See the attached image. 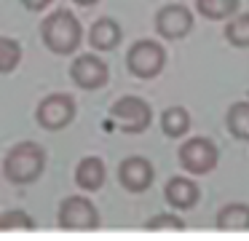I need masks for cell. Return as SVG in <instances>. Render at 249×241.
I'll list each match as a JSON object with an SVG mask.
<instances>
[{"mask_svg":"<svg viewBox=\"0 0 249 241\" xmlns=\"http://www.w3.org/2000/svg\"><path fill=\"white\" fill-rule=\"evenodd\" d=\"M70 78L78 89L83 91H97L102 86H107L110 80V67L102 56H94V54H81V56L72 59L70 64Z\"/></svg>","mask_w":249,"mask_h":241,"instance_id":"obj_8","label":"cell"},{"mask_svg":"<svg viewBox=\"0 0 249 241\" xmlns=\"http://www.w3.org/2000/svg\"><path fill=\"white\" fill-rule=\"evenodd\" d=\"M75 3H78V5H94L97 0H75Z\"/></svg>","mask_w":249,"mask_h":241,"instance_id":"obj_23","label":"cell"},{"mask_svg":"<svg viewBox=\"0 0 249 241\" xmlns=\"http://www.w3.org/2000/svg\"><path fill=\"white\" fill-rule=\"evenodd\" d=\"M46 171V150L38 142H17L6 153L3 177L11 185H33Z\"/></svg>","mask_w":249,"mask_h":241,"instance_id":"obj_1","label":"cell"},{"mask_svg":"<svg viewBox=\"0 0 249 241\" xmlns=\"http://www.w3.org/2000/svg\"><path fill=\"white\" fill-rule=\"evenodd\" d=\"M56 222L62 230H97L99 228V212L86 196H67L59 204Z\"/></svg>","mask_w":249,"mask_h":241,"instance_id":"obj_4","label":"cell"},{"mask_svg":"<svg viewBox=\"0 0 249 241\" xmlns=\"http://www.w3.org/2000/svg\"><path fill=\"white\" fill-rule=\"evenodd\" d=\"M89 43H91V48H97V51H113L115 46L121 43V24L115 19H110V16H102V19H97L91 24V30H89Z\"/></svg>","mask_w":249,"mask_h":241,"instance_id":"obj_13","label":"cell"},{"mask_svg":"<svg viewBox=\"0 0 249 241\" xmlns=\"http://www.w3.org/2000/svg\"><path fill=\"white\" fill-rule=\"evenodd\" d=\"M22 62V43L14 37H0V73H14Z\"/></svg>","mask_w":249,"mask_h":241,"instance_id":"obj_19","label":"cell"},{"mask_svg":"<svg viewBox=\"0 0 249 241\" xmlns=\"http://www.w3.org/2000/svg\"><path fill=\"white\" fill-rule=\"evenodd\" d=\"M156 30L166 40H179L193 30V14H190L188 5L169 3L156 14Z\"/></svg>","mask_w":249,"mask_h":241,"instance_id":"obj_9","label":"cell"},{"mask_svg":"<svg viewBox=\"0 0 249 241\" xmlns=\"http://www.w3.org/2000/svg\"><path fill=\"white\" fill-rule=\"evenodd\" d=\"M225 37L236 48H249V14H233L225 24Z\"/></svg>","mask_w":249,"mask_h":241,"instance_id":"obj_18","label":"cell"},{"mask_svg":"<svg viewBox=\"0 0 249 241\" xmlns=\"http://www.w3.org/2000/svg\"><path fill=\"white\" fill-rule=\"evenodd\" d=\"M238 8H241V0H196V11L212 21L231 19L233 14H238Z\"/></svg>","mask_w":249,"mask_h":241,"instance_id":"obj_17","label":"cell"},{"mask_svg":"<svg viewBox=\"0 0 249 241\" xmlns=\"http://www.w3.org/2000/svg\"><path fill=\"white\" fill-rule=\"evenodd\" d=\"M163 198H166L169 206L174 209H193L201 198V190L193 180L188 177H172L163 187Z\"/></svg>","mask_w":249,"mask_h":241,"instance_id":"obj_11","label":"cell"},{"mask_svg":"<svg viewBox=\"0 0 249 241\" xmlns=\"http://www.w3.org/2000/svg\"><path fill=\"white\" fill-rule=\"evenodd\" d=\"M156 180V169L147 158L142 155H129V158L121 161L118 166V182L126 187L129 193H145L147 187Z\"/></svg>","mask_w":249,"mask_h":241,"instance_id":"obj_10","label":"cell"},{"mask_svg":"<svg viewBox=\"0 0 249 241\" xmlns=\"http://www.w3.org/2000/svg\"><path fill=\"white\" fill-rule=\"evenodd\" d=\"M228 131L241 142H249V102H236L225 112Z\"/></svg>","mask_w":249,"mask_h":241,"instance_id":"obj_16","label":"cell"},{"mask_svg":"<svg viewBox=\"0 0 249 241\" xmlns=\"http://www.w3.org/2000/svg\"><path fill=\"white\" fill-rule=\"evenodd\" d=\"M40 37H43V46L49 51L59 54V56H70L83 43V27L75 19V14H70L67 8H59L43 19Z\"/></svg>","mask_w":249,"mask_h":241,"instance_id":"obj_2","label":"cell"},{"mask_svg":"<svg viewBox=\"0 0 249 241\" xmlns=\"http://www.w3.org/2000/svg\"><path fill=\"white\" fill-rule=\"evenodd\" d=\"M105 177H107V169H105L102 158L97 155H86V158L78 161L75 166V185L86 193H94L105 185Z\"/></svg>","mask_w":249,"mask_h":241,"instance_id":"obj_12","label":"cell"},{"mask_svg":"<svg viewBox=\"0 0 249 241\" xmlns=\"http://www.w3.org/2000/svg\"><path fill=\"white\" fill-rule=\"evenodd\" d=\"M49 3L51 0H22V5L27 11H43V8H49Z\"/></svg>","mask_w":249,"mask_h":241,"instance_id":"obj_22","label":"cell"},{"mask_svg":"<svg viewBox=\"0 0 249 241\" xmlns=\"http://www.w3.org/2000/svg\"><path fill=\"white\" fill-rule=\"evenodd\" d=\"M214 222L220 230H249V206L247 204H228L217 212Z\"/></svg>","mask_w":249,"mask_h":241,"instance_id":"obj_15","label":"cell"},{"mask_svg":"<svg viewBox=\"0 0 249 241\" xmlns=\"http://www.w3.org/2000/svg\"><path fill=\"white\" fill-rule=\"evenodd\" d=\"M35 220L22 209H8L0 214V230H33Z\"/></svg>","mask_w":249,"mask_h":241,"instance_id":"obj_20","label":"cell"},{"mask_svg":"<svg viewBox=\"0 0 249 241\" xmlns=\"http://www.w3.org/2000/svg\"><path fill=\"white\" fill-rule=\"evenodd\" d=\"M179 164L190 174H209L220 164V150L209 137H193L179 145Z\"/></svg>","mask_w":249,"mask_h":241,"instance_id":"obj_6","label":"cell"},{"mask_svg":"<svg viewBox=\"0 0 249 241\" xmlns=\"http://www.w3.org/2000/svg\"><path fill=\"white\" fill-rule=\"evenodd\" d=\"M163 64H166V51H163L161 43L150 40V37L137 40L129 48V54H126V67H129V73L134 78H142V80L156 78L163 70Z\"/></svg>","mask_w":249,"mask_h":241,"instance_id":"obj_3","label":"cell"},{"mask_svg":"<svg viewBox=\"0 0 249 241\" xmlns=\"http://www.w3.org/2000/svg\"><path fill=\"white\" fill-rule=\"evenodd\" d=\"M75 118V99L70 94H49L35 107V121L46 131H62Z\"/></svg>","mask_w":249,"mask_h":241,"instance_id":"obj_7","label":"cell"},{"mask_svg":"<svg viewBox=\"0 0 249 241\" xmlns=\"http://www.w3.org/2000/svg\"><path fill=\"white\" fill-rule=\"evenodd\" d=\"M161 131L172 139H179L190 131V112L185 107L174 105V107H166L161 112Z\"/></svg>","mask_w":249,"mask_h":241,"instance_id":"obj_14","label":"cell"},{"mask_svg":"<svg viewBox=\"0 0 249 241\" xmlns=\"http://www.w3.org/2000/svg\"><path fill=\"white\" fill-rule=\"evenodd\" d=\"M145 228L147 230H182L185 220L177 217V214H172V212H161V214H156V217L147 220Z\"/></svg>","mask_w":249,"mask_h":241,"instance_id":"obj_21","label":"cell"},{"mask_svg":"<svg viewBox=\"0 0 249 241\" xmlns=\"http://www.w3.org/2000/svg\"><path fill=\"white\" fill-rule=\"evenodd\" d=\"M110 115L126 134H142L153 123V107L142 96H121L118 102L110 105Z\"/></svg>","mask_w":249,"mask_h":241,"instance_id":"obj_5","label":"cell"}]
</instances>
